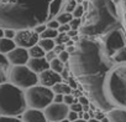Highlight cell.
Returning <instances> with one entry per match:
<instances>
[{"label": "cell", "instance_id": "obj_1", "mask_svg": "<svg viewBox=\"0 0 126 122\" xmlns=\"http://www.w3.org/2000/svg\"><path fill=\"white\" fill-rule=\"evenodd\" d=\"M69 67L90 102L126 122V0H90Z\"/></svg>", "mask_w": 126, "mask_h": 122}, {"label": "cell", "instance_id": "obj_2", "mask_svg": "<svg viewBox=\"0 0 126 122\" xmlns=\"http://www.w3.org/2000/svg\"><path fill=\"white\" fill-rule=\"evenodd\" d=\"M67 0H0V26L33 29L54 19Z\"/></svg>", "mask_w": 126, "mask_h": 122}, {"label": "cell", "instance_id": "obj_3", "mask_svg": "<svg viewBox=\"0 0 126 122\" xmlns=\"http://www.w3.org/2000/svg\"><path fill=\"white\" fill-rule=\"evenodd\" d=\"M27 108L25 92L14 84H0V116L16 117L22 115Z\"/></svg>", "mask_w": 126, "mask_h": 122}, {"label": "cell", "instance_id": "obj_4", "mask_svg": "<svg viewBox=\"0 0 126 122\" xmlns=\"http://www.w3.org/2000/svg\"><path fill=\"white\" fill-rule=\"evenodd\" d=\"M53 97H54V92L52 91V89L40 85V84L25 90L26 103H27V107H31V108L43 110L51 102H53Z\"/></svg>", "mask_w": 126, "mask_h": 122}, {"label": "cell", "instance_id": "obj_5", "mask_svg": "<svg viewBox=\"0 0 126 122\" xmlns=\"http://www.w3.org/2000/svg\"><path fill=\"white\" fill-rule=\"evenodd\" d=\"M9 81L15 86L26 90L38 84V75L33 72L27 65L13 66L9 71Z\"/></svg>", "mask_w": 126, "mask_h": 122}, {"label": "cell", "instance_id": "obj_6", "mask_svg": "<svg viewBox=\"0 0 126 122\" xmlns=\"http://www.w3.org/2000/svg\"><path fill=\"white\" fill-rule=\"evenodd\" d=\"M43 113L48 122H61L67 118L69 113V106L64 102H51L43 108Z\"/></svg>", "mask_w": 126, "mask_h": 122}, {"label": "cell", "instance_id": "obj_7", "mask_svg": "<svg viewBox=\"0 0 126 122\" xmlns=\"http://www.w3.org/2000/svg\"><path fill=\"white\" fill-rule=\"evenodd\" d=\"M38 40H40V35L33 29L17 30L16 34H15V37H14L16 46L25 47V49H30L31 46L38 44Z\"/></svg>", "mask_w": 126, "mask_h": 122}, {"label": "cell", "instance_id": "obj_8", "mask_svg": "<svg viewBox=\"0 0 126 122\" xmlns=\"http://www.w3.org/2000/svg\"><path fill=\"white\" fill-rule=\"evenodd\" d=\"M6 57L9 60L10 65L16 66V65H26L29 59H30V55H29V50L27 49L16 46L9 54H6Z\"/></svg>", "mask_w": 126, "mask_h": 122}, {"label": "cell", "instance_id": "obj_9", "mask_svg": "<svg viewBox=\"0 0 126 122\" xmlns=\"http://www.w3.org/2000/svg\"><path fill=\"white\" fill-rule=\"evenodd\" d=\"M63 81L61 74L53 71L52 69H47L45 71H42L41 74H38V84L40 85H43V86H47V87H52L53 85L58 84Z\"/></svg>", "mask_w": 126, "mask_h": 122}, {"label": "cell", "instance_id": "obj_10", "mask_svg": "<svg viewBox=\"0 0 126 122\" xmlns=\"http://www.w3.org/2000/svg\"><path fill=\"white\" fill-rule=\"evenodd\" d=\"M24 122H48L45 113L41 111V110H37V108H26L25 112L22 113V118H21Z\"/></svg>", "mask_w": 126, "mask_h": 122}, {"label": "cell", "instance_id": "obj_11", "mask_svg": "<svg viewBox=\"0 0 126 122\" xmlns=\"http://www.w3.org/2000/svg\"><path fill=\"white\" fill-rule=\"evenodd\" d=\"M26 65H27L33 72H36L37 75L41 74L42 71L49 69V62L47 61L46 57H30Z\"/></svg>", "mask_w": 126, "mask_h": 122}, {"label": "cell", "instance_id": "obj_12", "mask_svg": "<svg viewBox=\"0 0 126 122\" xmlns=\"http://www.w3.org/2000/svg\"><path fill=\"white\" fill-rule=\"evenodd\" d=\"M9 60L6 57V55L0 54V84L6 82V80L9 79Z\"/></svg>", "mask_w": 126, "mask_h": 122}, {"label": "cell", "instance_id": "obj_13", "mask_svg": "<svg viewBox=\"0 0 126 122\" xmlns=\"http://www.w3.org/2000/svg\"><path fill=\"white\" fill-rule=\"evenodd\" d=\"M16 47V44L14 41V39H9V37H0V54H9L13 49Z\"/></svg>", "mask_w": 126, "mask_h": 122}, {"label": "cell", "instance_id": "obj_14", "mask_svg": "<svg viewBox=\"0 0 126 122\" xmlns=\"http://www.w3.org/2000/svg\"><path fill=\"white\" fill-rule=\"evenodd\" d=\"M51 89H52V91H53L54 93H59V95H68V93H72V91H73V89H72L68 84L63 82V81H61V82L53 85Z\"/></svg>", "mask_w": 126, "mask_h": 122}, {"label": "cell", "instance_id": "obj_15", "mask_svg": "<svg viewBox=\"0 0 126 122\" xmlns=\"http://www.w3.org/2000/svg\"><path fill=\"white\" fill-rule=\"evenodd\" d=\"M29 55H30V57H45L46 51L38 44H36V45H33L29 49Z\"/></svg>", "mask_w": 126, "mask_h": 122}, {"label": "cell", "instance_id": "obj_16", "mask_svg": "<svg viewBox=\"0 0 126 122\" xmlns=\"http://www.w3.org/2000/svg\"><path fill=\"white\" fill-rule=\"evenodd\" d=\"M38 45L47 52V51H51V50H53L54 49V46H56V41H54V39H41L40 37V40H38Z\"/></svg>", "mask_w": 126, "mask_h": 122}, {"label": "cell", "instance_id": "obj_17", "mask_svg": "<svg viewBox=\"0 0 126 122\" xmlns=\"http://www.w3.org/2000/svg\"><path fill=\"white\" fill-rule=\"evenodd\" d=\"M56 19L58 20V23L62 25V24H69L71 23V20L73 19V14L72 13H68V11H62V13H59L57 16H56Z\"/></svg>", "mask_w": 126, "mask_h": 122}, {"label": "cell", "instance_id": "obj_18", "mask_svg": "<svg viewBox=\"0 0 126 122\" xmlns=\"http://www.w3.org/2000/svg\"><path fill=\"white\" fill-rule=\"evenodd\" d=\"M49 69H52L53 71L61 74L63 70H64V62H62L58 57H56L54 60H52L49 62Z\"/></svg>", "mask_w": 126, "mask_h": 122}, {"label": "cell", "instance_id": "obj_19", "mask_svg": "<svg viewBox=\"0 0 126 122\" xmlns=\"http://www.w3.org/2000/svg\"><path fill=\"white\" fill-rule=\"evenodd\" d=\"M58 30L57 29H51V28H47L41 35H40V37L41 39H56L57 36H58Z\"/></svg>", "mask_w": 126, "mask_h": 122}, {"label": "cell", "instance_id": "obj_20", "mask_svg": "<svg viewBox=\"0 0 126 122\" xmlns=\"http://www.w3.org/2000/svg\"><path fill=\"white\" fill-rule=\"evenodd\" d=\"M85 9H84V6H83V4H78L77 6H76V9L73 10V18H83L84 15H85Z\"/></svg>", "mask_w": 126, "mask_h": 122}, {"label": "cell", "instance_id": "obj_21", "mask_svg": "<svg viewBox=\"0 0 126 122\" xmlns=\"http://www.w3.org/2000/svg\"><path fill=\"white\" fill-rule=\"evenodd\" d=\"M69 39H71V37L68 36L67 32H59L58 36L54 39V41H56V44H63V45H66Z\"/></svg>", "mask_w": 126, "mask_h": 122}, {"label": "cell", "instance_id": "obj_22", "mask_svg": "<svg viewBox=\"0 0 126 122\" xmlns=\"http://www.w3.org/2000/svg\"><path fill=\"white\" fill-rule=\"evenodd\" d=\"M82 24H83V19L82 18H73L71 20V23H69V26L73 30H79V28L82 26Z\"/></svg>", "mask_w": 126, "mask_h": 122}, {"label": "cell", "instance_id": "obj_23", "mask_svg": "<svg viewBox=\"0 0 126 122\" xmlns=\"http://www.w3.org/2000/svg\"><path fill=\"white\" fill-rule=\"evenodd\" d=\"M77 5H78V3L76 1V0H67L66 4H64V11L73 13V10L76 9Z\"/></svg>", "mask_w": 126, "mask_h": 122}, {"label": "cell", "instance_id": "obj_24", "mask_svg": "<svg viewBox=\"0 0 126 122\" xmlns=\"http://www.w3.org/2000/svg\"><path fill=\"white\" fill-rule=\"evenodd\" d=\"M63 102L67 103L68 106H71L72 103L78 102V97H76L73 93H68V95H64V97H63Z\"/></svg>", "mask_w": 126, "mask_h": 122}, {"label": "cell", "instance_id": "obj_25", "mask_svg": "<svg viewBox=\"0 0 126 122\" xmlns=\"http://www.w3.org/2000/svg\"><path fill=\"white\" fill-rule=\"evenodd\" d=\"M58 59L62 61V62H68V61H69V59H71V54L67 51V50H63L62 52H59L58 54Z\"/></svg>", "mask_w": 126, "mask_h": 122}, {"label": "cell", "instance_id": "obj_26", "mask_svg": "<svg viewBox=\"0 0 126 122\" xmlns=\"http://www.w3.org/2000/svg\"><path fill=\"white\" fill-rule=\"evenodd\" d=\"M67 81H68L67 84H68V85H69V86H71L73 90H74V89H78V85H79V82H78V80L76 79V76H74L73 74H71V75H69V77L67 79Z\"/></svg>", "mask_w": 126, "mask_h": 122}, {"label": "cell", "instance_id": "obj_27", "mask_svg": "<svg viewBox=\"0 0 126 122\" xmlns=\"http://www.w3.org/2000/svg\"><path fill=\"white\" fill-rule=\"evenodd\" d=\"M0 122H24V121L11 116H0Z\"/></svg>", "mask_w": 126, "mask_h": 122}, {"label": "cell", "instance_id": "obj_28", "mask_svg": "<svg viewBox=\"0 0 126 122\" xmlns=\"http://www.w3.org/2000/svg\"><path fill=\"white\" fill-rule=\"evenodd\" d=\"M46 25H47V28H51V29H57L58 30V28H59V23H58V20L54 18V19H52V20H49V21H47L46 23Z\"/></svg>", "mask_w": 126, "mask_h": 122}, {"label": "cell", "instance_id": "obj_29", "mask_svg": "<svg viewBox=\"0 0 126 122\" xmlns=\"http://www.w3.org/2000/svg\"><path fill=\"white\" fill-rule=\"evenodd\" d=\"M45 57L47 59L48 62H51L52 60H54L56 57H58V54H57L54 50H51V51H47V52H46V56H45Z\"/></svg>", "mask_w": 126, "mask_h": 122}, {"label": "cell", "instance_id": "obj_30", "mask_svg": "<svg viewBox=\"0 0 126 122\" xmlns=\"http://www.w3.org/2000/svg\"><path fill=\"white\" fill-rule=\"evenodd\" d=\"M69 110L76 111V112H80V111H83V105L80 102H74L69 106Z\"/></svg>", "mask_w": 126, "mask_h": 122}, {"label": "cell", "instance_id": "obj_31", "mask_svg": "<svg viewBox=\"0 0 126 122\" xmlns=\"http://www.w3.org/2000/svg\"><path fill=\"white\" fill-rule=\"evenodd\" d=\"M15 34H16V31H15L14 29H5V30H4V36H5V37L14 39V37H15Z\"/></svg>", "mask_w": 126, "mask_h": 122}, {"label": "cell", "instance_id": "obj_32", "mask_svg": "<svg viewBox=\"0 0 126 122\" xmlns=\"http://www.w3.org/2000/svg\"><path fill=\"white\" fill-rule=\"evenodd\" d=\"M67 118H68V120H69L71 122H72V121H76V120H78V118H79V116H78V112L69 110V113H68Z\"/></svg>", "mask_w": 126, "mask_h": 122}, {"label": "cell", "instance_id": "obj_33", "mask_svg": "<svg viewBox=\"0 0 126 122\" xmlns=\"http://www.w3.org/2000/svg\"><path fill=\"white\" fill-rule=\"evenodd\" d=\"M78 102H80L82 105H90V100H89V97L85 96V95L79 96V97H78Z\"/></svg>", "mask_w": 126, "mask_h": 122}, {"label": "cell", "instance_id": "obj_34", "mask_svg": "<svg viewBox=\"0 0 126 122\" xmlns=\"http://www.w3.org/2000/svg\"><path fill=\"white\" fill-rule=\"evenodd\" d=\"M46 29H47V25H46V24H41V25H37L36 28H33V30H35V31L38 34V35H41V34H42V32L46 30Z\"/></svg>", "mask_w": 126, "mask_h": 122}, {"label": "cell", "instance_id": "obj_35", "mask_svg": "<svg viewBox=\"0 0 126 122\" xmlns=\"http://www.w3.org/2000/svg\"><path fill=\"white\" fill-rule=\"evenodd\" d=\"M69 30H71L69 24H62V25H59V28H58V32H68Z\"/></svg>", "mask_w": 126, "mask_h": 122}, {"label": "cell", "instance_id": "obj_36", "mask_svg": "<svg viewBox=\"0 0 126 122\" xmlns=\"http://www.w3.org/2000/svg\"><path fill=\"white\" fill-rule=\"evenodd\" d=\"M57 54H59V52H62L63 50H66V45H63V44H56V46H54V49H53Z\"/></svg>", "mask_w": 126, "mask_h": 122}, {"label": "cell", "instance_id": "obj_37", "mask_svg": "<svg viewBox=\"0 0 126 122\" xmlns=\"http://www.w3.org/2000/svg\"><path fill=\"white\" fill-rule=\"evenodd\" d=\"M63 97H64V95L54 93V97H53V102H63Z\"/></svg>", "mask_w": 126, "mask_h": 122}, {"label": "cell", "instance_id": "obj_38", "mask_svg": "<svg viewBox=\"0 0 126 122\" xmlns=\"http://www.w3.org/2000/svg\"><path fill=\"white\" fill-rule=\"evenodd\" d=\"M67 34H68V36L72 39V37H74V36L79 35V30H73V29H71V30L67 32Z\"/></svg>", "mask_w": 126, "mask_h": 122}, {"label": "cell", "instance_id": "obj_39", "mask_svg": "<svg viewBox=\"0 0 126 122\" xmlns=\"http://www.w3.org/2000/svg\"><path fill=\"white\" fill-rule=\"evenodd\" d=\"M66 50H67V51H68V52H69V54L72 55V54H73V52L76 51V45H71V46H66Z\"/></svg>", "mask_w": 126, "mask_h": 122}, {"label": "cell", "instance_id": "obj_40", "mask_svg": "<svg viewBox=\"0 0 126 122\" xmlns=\"http://www.w3.org/2000/svg\"><path fill=\"white\" fill-rule=\"evenodd\" d=\"M88 122H101V121H100L99 118H96V117H95V118H94V117H90V118L88 120Z\"/></svg>", "mask_w": 126, "mask_h": 122}, {"label": "cell", "instance_id": "obj_41", "mask_svg": "<svg viewBox=\"0 0 126 122\" xmlns=\"http://www.w3.org/2000/svg\"><path fill=\"white\" fill-rule=\"evenodd\" d=\"M83 118L88 121V120L90 118V113H89V112H84V116H83Z\"/></svg>", "mask_w": 126, "mask_h": 122}, {"label": "cell", "instance_id": "obj_42", "mask_svg": "<svg viewBox=\"0 0 126 122\" xmlns=\"http://www.w3.org/2000/svg\"><path fill=\"white\" fill-rule=\"evenodd\" d=\"M72 122H88V121H87V120H84V118H78V120L72 121Z\"/></svg>", "mask_w": 126, "mask_h": 122}, {"label": "cell", "instance_id": "obj_43", "mask_svg": "<svg viewBox=\"0 0 126 122\" xmlns=\"http://www.w3.org/2000/svg\"><path fill=\"white\" fill-rule=\"evenodd\" d=\"M4 36V30H3V28L0 26V37H3Z\"/></svg>", "mask_w": 126, "mask_h": 122}, {"label": "cell", "instance_id": "obj_44", "mask_svg": "<svg viewBox=\"0 0 126 122\" xmlns=\"http://www.w3.org/2000/svg\"><path fill=\"white\" fill-rule=\"evenodd\" d=\"M61 122H71V121H69V120H68V118H64V120H62V121H61Z\"/></svg>", "mask_w": 126, "mask_h": 122}, {"label": "cell", "instance_id": "obj_45", "mask_svg": "<svg viewBox=\"0 0 126 122\" xmlns=\"http://www.w3.org/2000/svg\"><path fill=\"white\" fill-rule=\"evenodd\" d=\"M76 1H77V3H78V4H82V3H83V1H84V0H76Z\"/></svg>", "mask_w": 126, "mask_h": 122}, {"label": "cell", "instance_id": "obj_46", "mask_svg": "<svg viewBox=\"0 0 126 122\" xmlns=\"http://www.w3.org/2000/svg\"><path fill=\"white\" fill-rule=\"evenodd\" d=\"M85 1H90V0H85Z\"/></svg>", "mask_w": 126, "mask_h": 122}]
</instances>
